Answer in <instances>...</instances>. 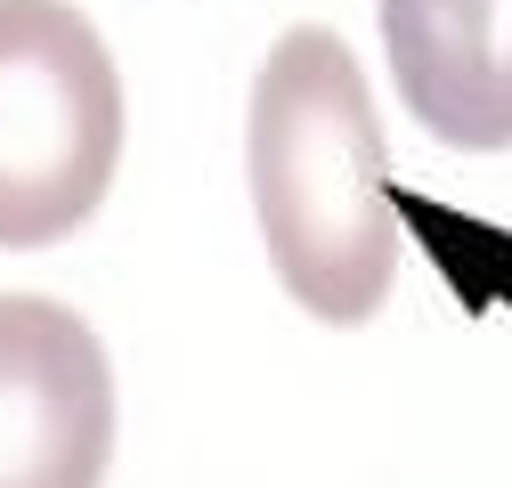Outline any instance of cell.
<instances>
[{"label":"cell","instance_id":"7a4b0ae2","mask_svg":"<svg viewBox=\"0 0 512 488\" xmlns=\"http://www.w3.org/2000/svg\"><path fill=\"white\" fill-rule=\"evenodd\" d=\"M122 163V74L74 0H0V253L90 228Z\"/></svg>","mask_w":512,"mask_h":488},{"label":"cell","instance_id":"3957f363","mask_svg":"<svg viewBox=\"0 0 512 488\" xmlns=\"http://www.w3.org/2000/svg\"><path fill=\"white\" fill-rule=\"evenodd\" d=\"M114 358L82 310L0 293V488H106Z\"/></svg>","mask_w":512,"mask_h":488},{"label":"cell","instance_id":"277c9868","mask_svg":"<svg viewBox=\"0 0 512 488\" xmlns=\"http://www.w3.org/2000/svg\"><path fill=\"white\" fill-rule=\"evenodd\" d=\"M391 90L456 155H512V0H374Z\"/></svg>","mask_w":512,"mask_h":488},{"label":"cell","instance_id":"6da1fadb","mask_svg":"<svg viewBox=\"0 0 512 488\" xmlns=\"http://www.w3.org/2000/svg\"><path fill=\"white\" fill-rule=\"evenodd\" d=\"M244 196L277 285L317 326H366L399 285L391 147L342 33L293 25L244 98Z\"/></svg>","mask_w":512,"mask_h":488}]
</instances>
